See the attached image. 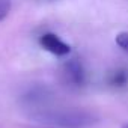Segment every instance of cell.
<instances>
[{
	"label": "cell",
	"mask_w": 128,
	"mask_h": 128,
	"mask_svg": "<svg viewBox=\"0 0 128 128\" xmlns=\"http://www.w3.org/2000/svg\"><path fill=\"white\" fill-rule=\"evenodd\" d=\"M36 118L42 122H50L68 128H82L94 124V114L82 108H56L39 113Z\"/></svg>",
	"instance_id": "cell-1"
},
{
	"label": "cell",
	"mask_w": 128,
	"mask_h": 128,
	"mask_svg": "<svg viewBox=\"0 0 128 128\" xmlns=\"http://www.w3.org/2000/svg\"><path fill=\"white\" fill-rule=\"evenodd\" d=\"M62 78L71 88H83L86 83V71L78 59H70L62 66Z\"/></svg>",
	"instance_id": "cell-2"
},
{
	"label": "cell",
	"mask_w": 128,
	"mask_h": 128,
	"mask_svg": "<svg viewBox=\"0 0 128 128\" xmlns=\"http://www.w3.org/2000/svg\"><path fill=\"white\" fill-rule=\"evenodd\" d=\"M39 44L42 48H45L47 51H50L51 54H56V56H66L71 51V47L68 44H65L54 33H44L39 38Z\"/></svg>",
	"instance_id": "cell-3"
},
{
	"label": "cell",
	"mask_w": 128,
	"mask_h": 128,
	"mask_svg": "<svg viewBox=\"0 0 128 128\" xmlns=\"http://www.w3.org/2000/svg\"><path fill=\"white\" fill-rule=\"evenodd\" d=\"M108 83L114 88H122L128 83V71L125 70H116L114 72H112Z\"/></svg>",
	"instance_id": "cell-4"
},
{
	"label": "cell",
	"mask_w": 128,
	"mask_h": 128,
	"mask_svg": "<svg viewBox=\"0 0 128 128\" xmlns=\"http://www.w3.org/2000/svg\"><path fill=\"white\" fill-rule=\"evenodd\" d=\"M116 44L128 53V32H120L118 36H116Z\"/></svg>",
	"instance_id": "cell-5"
},
{
	"label": "cell",
	"mask_w": 128,
	"mask_h": 128,
	"mask_svg": "<svg viewBox=\"0 0 128 128\" xmlns=\"http://www.w3.org/2000/svg\"><path fill=\"white\" fill-rule=\"evenodd\" d=\"M11 11V0H0V21Z\"/></svg>",
	"instance_id": "cell-6"
},
{
	"label": "cell",
	"mask_w": 128,
	"mask_h": 128,
	"mask_svg": "<svg viewBox=\"0 0 128 128\" xmlns=\"http://www.w3.org/2000/svg\"><path fill=\"white\" fill-rule=\"evenodd\" d=\"M122 128H128V124H126V125H124V126H122Z\"/></svg>",
	"instance_id": "cell-7"
}]
</instances>
